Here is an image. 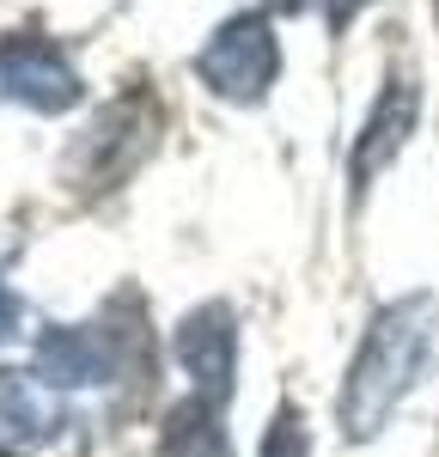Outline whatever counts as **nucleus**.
<instances>
[{
	"label": "nucleus",
	"mask_w": 439,
	"mask_h": 457,
	"mask_svg": "<svg viewBox=\"0 0 439 457\" xmlns=\"http://www.w3.org/2000/svg\"><path fill=\"white\" fill-rule=\"evenodd\" d=\"M159 457H232L214 403H202V396L178 403L165 421V439H159Z\"/></svg>",
	"instance_id": "obj_9"
},
{
	"label": "nucleus",
	"mask_w": 439,
	"mask_h": 457,
	"mask_svg": "<svg viewBox=\"0 0 439 457\" xmlns=\"http://www.w3.org/2000/svg\"><path fill=\"white\" fill-rule=\"evenodd\" d=\"M439 353V299L434 293H402L385 312L372 317L360 353L348 366V385H342V433L348 439H378L391 415L402 409V396L421 385L427 360Z\"/></svg>",
	"instance_id": "obj_1"
},
{
	"label": "nucleus",
	"mask_w": 439,
	"mask_h": 457,
	"mask_svg": "<svg viewBox=\"0 0 439 457\" xmlns=\"http://www.w3.org/2000/svg\"><path fill=\"white\" fill-rule=\"evenodd\" d=\"M79 73L73 62L49 43V37H0V98L37 110V116H62V110L79 104Z\"/></svg>",
	"instance_id": "obj_4"
},
{
	"label": "nucleus",
	"mask_w": 439,
	"mask_h": 457,
	"mask_svg": "<svg viewBox=\"0 0 439 457\" xmlns=\"http://www.w3.org/2000/svg\"><path fill=\"white\" fill-rule=\"evenodd\" d=\"M153 129H159L153 98H116L110 110H98V122L86 129V141L68 153V177L79 189H116L146 159Z\"/></svg>",
	"instance_id": "obj_3"
},
{
	"label": "nucleus",
	"mask_w": 439,
	"mask_h": 457,
	"mask_svg": "<svg viewBox=\"0 0 439 457\" xmlns=\"http://www.w3.org/2000/svg\"><path fill=\"white\" fill-rule=\"evenodd\" d=\"M318 6H324L329 31H342V25H354V12H360V6H372V0H318Z\"/></svg>",
	"instance_id": "obj_11"
},
{
	"label": "nucleus",
	"mask_w": 439,
	"mask_h": 457,
	"mask_svg": "<svg viewBox=\"0 0 439 457\" xmlns=\"http://www.w3.org/2000/svg\"><path fill=\"white\" fill-rule=\"evenodd\" d=\"M178 366L189 372V396L226 409L238 378V323L226 305H202L178 323Z\"/></svg>",
	"instance_id": "obj_5"
},
{
	"label": "nucleus",
	"mask_w": 439,
	"mask_h": 457,
	"mask_svg": "<svg viewBox=\"0 0 439 457\" xmlns=\"http://www.w3.org/2000/svg\"><path fill=\"white\" fill-rule=\"evenodd\" d=\"M262 6H269V12H299L305 0H262Z\"/></svg>",
	"instance_id": "obj_13"
},
{
	"label": "nucleus",
	"mask_w": 439,
	"mask_h": 457,
	"mask_svg": "<svg viewBox=\"0 0 439 457\" xmlns=\"http://www.w3.org/2000/svg\"><path fill=\"white\" fill-rule=\"evenodd\" d=\"M281 73V43L262 12H232L195 55V79L226 104H262Z\"/></svg>",
	"instance_id": "obj_2"
},
{
	"label": "nucleus",
	"mask_w": 439,
	"mask_h": 457,
	"mask_svg": "<svg viewBox=\"0 0 439 457\" xmlns=\"http://www.w3.org/2000/svg\"><path fill=\"white\" fill-rule=\"evenodd\" d=\"M415 129V79H391L385 86V98L372 104V122H366L360 146H354V189H366L378 165H391L397 159L402 135Z\"/></svg>",
	"instance_id": "obj_8"
},
{
	"label": "nucleus",
	"mask_w": 439,
	"mask_h": 457,
	"mask_svg": "<svg viewBox=\"0 0 439 457\" xmlns=\"http://www.w3.org/2000/svg\"><path fill=\"white\" fill-rule=\"evenodd\" d=\"M6 329H12V293L0 287V336H6Z\"/></svg>",
	"instance_id": "obj_12"
},
{
	"label": "nucleus",
	"mask_w": 439,
	"mask_h": 457,
	"mask_svg": "<svg viewBox=\"0 0 439 457\" xmlns=\"http://www.w3.org/2000/svg\"><path fill=\"white\" fill-rule=\"evenodd\" d=\"M62 409L49 403V390L25 378V372H6L0 366V457H31L55 439Z\"/></svg>",
	"instance_id": "obj_7"
},
{
	"label": "nucleus",
	"mask_w": 439,
	"mask_h": 457,
	"mask_svg": "<svg viewBox=\"0 0 439 457\" xmlns=\"http://www.w3.org/2000/svg\"><path fill=\"white\" fill-rule=\"evenodd\" d=\"M122 353L104 329L92 323H49L37 336V378L49 390H79V385H110Z\"/></svg>",
	"instance_id": "obj_6"
},
{
	"label": "nucleus",
	"mask_w": 439,
	"mask_h": 457,
	"mask_svg": "<svg viewBox=\"0 0 439 457\" xmlns=\"http://www.w3.org/2000/svg\"><path fill=\"white\" fill-rule=\"evenodd\" d=\"M262 457H305V421H299V409L275 415L269 439H262Z\"/></svg>",
	"instance_id": "obj_10"
}]
</instances>
